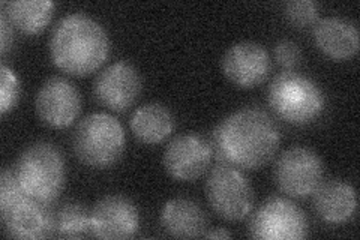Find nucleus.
Segmentation results:
<instances>
[{"label": "nucleus", "instance_id": "f257e3e1", "mask_svg": "<svg viewBox=\"0 0 360 240\" xmlns=\"http://www.w3.org/2000/svg\"><path fill=\"white\" fill-rule=\"evenodd\" d=\"M279 143V130L266 111L242 108L225 118L215 128L212 149L224 164L258 170L272 161Z\"/></svg>", "mask_w": 360, "mask_h": 240}, {"label": "nucleus", "instance_id": "f03ea898", "mask_svg": "<svg viewBox=\"0 0 360 240\" xmlns=\"http://www.w3.org/2000/svg\"><path fill=\"white\" fill-rule=\"evenodd\" d=\"M108 54V33L95 18L83 13L65 15L51 32V61L70 75L84 77L95 72Z\"/></svg>", "mask_w": 360, "mask_h": 240}, {"label": "nucleus", "instance_id": "7ed1b4c3", "mask_svg": "<svg viewBox=\"0 0 360 240\" xmlns=\"http://www.w3.org/2000/svg\"><path fill=\"white\" fill-rule=\"evenodd\" d=\"M14 171L21 189L41 203H53L63 191L66 180L65 158L51 143L38 141L25 149Z\"/></svg>", "mask_w": 360, "mask_h": 240}, {"label": "nucleus", "instance_id": "20e7f679", "mask_svg": "<svg viewBox=\"0 0 360 240\" xmlns=\"http://www.w3.org/2000/svg\"><path fill=\"white\" fill-rule=\"evenodd\" d=\"M267 98L276 116L296 127L317 120L326 104L320 86L308 75L296 71L276 75L269 86Z\"/></svg>", "mask_w": 360, "mask_h": 240}, {"label": "nucleus", "instance_id": "39448f33", "mask_svg": "<svg viewBox=\"0 0 360 240\" xmlns=\"http://www.w3.org/2000/svg\"><path fill=\"white\" fill-rule=\"evenodd\" d=\"M72 147L80 161L94 168L115 165L127 147L120 122L107 113H92L77 125Z\"/></svg>", "mask_w": 360, "mask_h": 240}, {"label": "nucleus", "instance_id": "423d86ee", "mask_svg": "<svg viewBox=\"0 0 360 240\" xmlns=\"http://www.w3.org/2000/svg\"><path fill=\"white\" fill-rule=\"evenodd\" d=\"M206 192L210 208L225 221H242L252 210V187L233 165L221 164L213 168L206 182Z\"/></svg>", "mask_w": 360, "mask_h": 240}, {"label": "nucleus", "instance_id": "0eeeda50", "mask_svg": "<svg viewBox=\"0 0 360 240\" xmlns=\"http://www.w3.org/2000/svg\"><path fill=\"white\" fill-rule=\"evenodd\" d=\"M248 233L254 239L299 240L308 236V218L299 206L284 197H270L258 208Z\"/></svg>", "mask_w": 360, "mask_h": 240}, {"label": "nucleus", "instance_id": "6e6552de", "mask_svg": "<svg viewBox=\"0 0 360 240\" xmlns=\"http://www.w3.org/2000/svg\"><path fill=\"white\" fill-rule=\"evenodd\" d=\"M324 176L321 158L312 149L295 146L278 158L274 177L288 197L305 198L320 187Z\"/></svg>", "mask_w": 360, "mask_h": 240}, {"label": "nucleus", "instance_id": "1a4fd4ad", "mask_svg": "<svg viewBox=\"0 0 360 240\" xmlns=\"http://www.w3.org/2000/svg\"><path fill=\"white\" fill-rule=\"evenodd\" d=\"M213 156L212 144L194 132L180 134L167 144L164 168L176 180H195L207 171Z\"/></svg>", "mask_w": 360, "mask_h": 240}, {"label": "nucleus", "instance_id": "9d476101", "mask_svg": "<svg viewBox=\"0 0 360 240\" xmlns=\"http://www.w3.org/2000/svg\"><path fill=\"white\" fill-rule=\"evenodd\" d=\"M35 110L42 123L51 128H68L82 111L78 89L63 77H51L39 87Z\"/></svg>", "mask_w": 360, "mask_h": 240}, {"label": "nucleus", "instance_id": "9b49d317", "mask_svg": "<svg viewBox=\"0 0 360 240\" xmlns=\"http://www.w3.org/2000/svg\"><path fill=\"white\" fill-rule=\"evenodd\" d=\"M141 92V78L137 68L127 61L108 65L95 78L94 95L101 106L111 111H127Z\"/></svg>", "mask_w": 360, "mask_h": 240}, {"label": "nucleus", "instance_id": "f8f14e48", "mask_svg": "<svg viewBox=\"0 0 360 240\" xmlns=\"http://www.w3.org/2000/svg\"><path fill=\"white\" fill-rule=\"evenodd\" d=\"M137 206L122 196L101 198L90 210V234L98 239H129L139 232Z\"/></svg>", "mask_w": 360, "mask_h": 240}, {"label": "nucleus", "instance_id": "ddd939ff", "mask_svg": "<svg viewBox=\"0 0 360 240\" xmlns=\"http://www.w3.org/2000/svg\"><path fill=\"white\" fill-rule=\"evenodd\" d=\"M222 72L242 89L260 86L270 72V56L262 44L243 41L231 45L222 57Z\"/></svg>", "mask_w": 360, "mask_h": 240}, {"label": "nucleus", "instance_id": "4468645a", "mask_svg": "<svg viewBox=\"0 0 360 240\" xmlns=\"http://www.w3.org/2000/svg\"><path fill=\"white\" fill-rule=\"evenodd\" d=\"M0 210L9 237L33 240L53 234V210L26 194Z\"/></svg>", "mask_w": 360, "mask_h": 240}, {"label": "nucleus", "instance_id": "2eb2a0df", "mask_svg": "<svg viewBox=\"0 0 360 240\" xmlns=\"http://www.w3.org/2000/svg\"><path fill=\"white\" fill-rule=\"evenodd\" d=\"M359 38L354 23L341 17H324L314 26L315 45L333 61H347L357 54Z\"/></svg>", "mask_w": 360, "mask_h": 240}, {"label": "nucleus", "instance_id": "dca6fc26", "mask_svg": "<svg viewBox=\"0 0 360 240\" xmlns=\"http://www.w3.org/2000/svg\"><path fill=\"white\" fill-rule=\"evenodd\" d=\"M314 210L319 218L328 224H344L350 221L357 209V196L347 182L332 179L321 182L315 189Z\"/></svg>", "mask_w": 360, "mask_h": 240}, {"label": "nucleus", "instance_id": "f3484780", "mask_svg": "<svg viewBox=\"0 0 360 240\" xmlns=\"http://www.w3.org/2000/svg\"><path fill=\"white\" fill-rule=\"evenodd\" d=\"M161 222L165 232L179 239L202 237L207 232V215L201 206L185 197L173 198L164 204Z\"/></svg>", "mask_w": 360, "mask_h": 240}, {"label": "nucleus", "instance_id": "a211bd4d", "mask_svg": "<svg viewBox=\"0 0 360 240\" xmlns=\"http://www.w3.org/2000/svg\"><path fill=\"white\" fill-rule=\"evenodd\" d=\"M135 139L144 144H160L172 135L174 118L172 111L158 102H149L134 111L129 122Z\"/></svg>", "mask_w": 360, "mask_h": 240}, {"label": "nucleus", "instance_id": "6ab92c4d", "mask_svg": "<svg viewBox=\"0 0 360 240\" xmlns=\"http://www.w3.org/2000/svg\"><path fill=\"white\" fill-rule=\"evenodd\" d=\"M2 14L11 26L26 35H37L47 29L56 8L51 0H13L2 4Z\"/></svg>", "mask_w": 360, "mask_h": 240}, {"label": "nucleus", "instance_id": "aec40b11", "mask_svg": "<svg viewBox=\"0 0 360 240\" xmlns=\"http://www.w3.org/2000/svg\"><path fill=\"white\" fill-rule=\"evenodd\" d=\"M53 234L80 239L90 234V212L78 201H65L53 212Z\"/></svg>", "mask_w": 360, "mask_h": 240}, {"label": "nucleus", "instance_id": "412c9836", "mask_svg": "<svg viewBox=\"0 0 360 240\" xmlns=\"http://www.w3.org/2000/svg\"><path fill=\"white\" fill-rule=\"evenodd\" d=\"M284 15L291 26L307 29L319 21L320 8L312 0H292L284 5Z\"/></svg>", "mask_w": 360, "mask_h": 240}, {"label": "nucleus", "instance_id": "4be33fe9", "mask_svg": "<svg viewBox=\"0 0 360 240\" xmlns=\"http://www.w3.org/2000/svg\"><path fill=\"white\" fill-rule=\"evenodd\" d=\"M20 98V82L13 70L6 65L0 68V113L6 114L13 110Z\"/></svg>", "mask_w": 360, "mask_h": 240}, {"label": "nucleus", "instance_id": "5701e85b", "mask_svg": "<svg viewBox=\"0 0 360 240\" xmlns=\"http://www.w3.org/2000/svg\"><path fill=\"white\" fill-rule=\"evenodd\" d=\"M275 59L287 71H291L292 68H296L302 62L300 47L296 42L288 39L279 41L275 45Z\"/></svg>", "mask_w": 360, "mask_h": 240}, {"label": "nucleus", "instance_id": "b1692460", "mask_svg": "<svg viewBox=\"0 0 360 240\" xmlns=\"http://www.w3.org/2000/svg\"><path fill=\"white\" fill-rule=\"evenodd\" d=\"M13 39H14V33H13V26L8 21V18L2 14L0 15V44H2V49H0V53L5 57L9 49L13 47Z\"/></svg>", "mask_w": 360, "mask_h": 240}, {"label": "nucleus", "instance_id": "393cba45", "mask_svg": "<svg viewBox=\"0 0 360 240\" xmlns=\"http://www.w3.org/2000/svg\"><path fill=\"white\" fill-rule=\"evenodd\" d=\"M202 237H206V239H231L233 234L225 230V228H217V230L206 232V234Z\"/></svg>", "mask_w": 360, "mask_h": 240}]
</instances>
